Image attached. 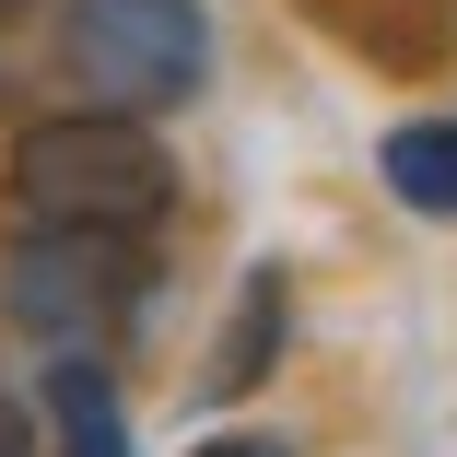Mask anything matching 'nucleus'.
Listing matches in <instances>:
<instances>
[{
    "label": "nucleus",
    "instance_id": "nucleus-1",
    "mask_svg": "<svg viewBox=\"0 0 457 457\" xmlns=\"http://www.w3.org/2000/svg\"><path fill=\"white\" fill-rule=\"evenodd\" d=\"M12 212L71 223V235H153L176 212V153L153 141V118L59 106V118H36L12 141Z\"/></svg>",
    "mask_w": 457,
    "mask_h": 457
},
{
    "label": "nucleus",
    "instance_id": "nucleus-2",
    "mask_svg": "<svg viewBox=\"0 0 457 457\" xmlns=\"http://www.w3.org/2000/svg\"><path fill=\"white\" fill-rule=\"evenodd\" d=\"M47 59L71 82V106L176 118L188 95H212V12L200 0H59Z\"/></svg>",
    "mask_w": 457,
    "mask_h": 457
},
{
    "label": "nucleus",
    "instance_id": "nucleus-3",
    "mask_svg": "<svg viewBox=\"0 0 457 457\" xmlns=\"http://www.w3.org/2000/svg\"><path fill=\"white\" fill-rule=\"evenodd\" d=\"M153 294V235H71V223H24L0 258V305L12 328H36L47 352H95L141 317Z\"/></svg>",
    "mask_w": 457,
    "mask_h": 457
},
{
    "label": "nucleus",
    "instance_id": "nucleus-4",
    "mask_svg": "<svg viewBox=\"0 0 457 457\" xmlns=\"http://www.w3.org/2000/svg\"><path fill=\"white\" fill-rule=\"evenodd\" d=\"M36 422L59 434V457H129V399L95 352H47V387H36Z\"/></svg>",
    "mask_w": 457,
    "mask_h": 457
},
{
    "label": "nucleus",
    "instance_id": "nucleus-5",
    "mask_svg": "<svg viewBox=\"0 0 457 457\" xmlns=\"http://www.w3.org/2000/svg\"><path fill=\"white\" fill-rule=\"evenodd\" d=\"M376 176H387L399 212L457 223V118H399V129L376 141Z\"/></svg>",
    "mask_w": 457,
    "mask_h": 457
},
{
    "label": "nucleus",
    "instance_id": "nucleus-6",
    "mask_svg": "<svg viewBox=\"0 0 457 457\" xmlns=\"http://www.w3.org/2000/svg\"><path fill=\"white\" fill-rule=\"evenodd\" d=\"M282 305H294V282H282V270H246V294H235V352L200 376V399H246L270 363H282Z\"/></svg>",
    "mask_w": 457,
    "mask_h": 457
},
{
    "label": "nucleus",
    "instance_id": "nucleus-7",
    "mask_svg": "<svg viewBox=\"0 0 457 457\" xmlns=\"http://www.w3.org/2000/svg\"><path fill=\"white\" fill-rule=\"evenodd\" d=\"M36 434H47V422H36L12 387H0V457H36Z\"/></svg>",
    "mask_w": 457,
    "mask_h": 457
},
{
    "label": "nucleus",
    "instance_id": "nucleus-8",
    "mask_svg": "<svg viewBox=\"0 0 457 457\" xmlns=\"http://www.w3.org/2000/svg\"><path fill=\"white\" fill-rule=\"evenodd\" d=\"M188 457H294V445H282V434H200Z\"/></svg>",
    "mask_w": 457,
    "mask_h": 457
},
{
    "label": "nucleus",
    "instance_id": "nucleus-9",
    "mask_svg": "<svg viewBox=\"0 0 457 457\" xmlns=\"http://www.w3.org/2000/svg\"><path fill=\"white\" fill-rule=\"evenodd\" d=\"M0 12H12V0H0Z\"/></svg>",
    "mask_w": 457,
    "mask_h": 457
}]
</instances>
